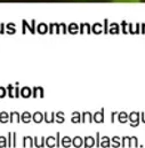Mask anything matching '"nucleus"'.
Masks as SVG:
<instances>
[{
  "mask_svg": "<svg viewBox=\"0 0 145 148\" xmlns=\"http://www.w3.org/2000/svg\"><path fill=\"white\" fill-rule=\"evenodd\" d=\"M128 119H129V125L131 127H137L141 123V112L131 111L128 115Z\"/></svg>",
  "mask_w": 145,
  "mask_h": 148,
  "instance_id": "obj_1",
  "label": "nucleus"
},
{
  "mask_svg": "<svg viewBox=\"0 0 145 148\" xmlns=\"http://www.w3.org/2000/svg\"><path fill=\"white\" fill-rule=\"evenodd\" d=\"M95 145H96V140L91 136H87L83 138V148H93Z\"/></svg>",
  "mask_w": 145,
  "mask_h": 148,
  "instance_id": "obj_2",
  "label": "nucleus"
},
{
  "mask_svg": "<svg viewBox=\"0 0 145 148\" xmlns=\"http://www.w3.org/2000/svg\"><path fill=\"white\" fill-rule=\"evenodd\" d=\"M93 119L95 123H104V108H102L100 111H96L93 115Z\"/></svg>",
  "mask_w": 145,
  "mask_h": 148,
  "instance_id": "obj_3",
  "label": "nucleus"
},
{
  "mask_svg": "<svg viewBox=\"0 0 145 148\" xmlns=\"http://www.w3.org/2000/svg\"><path fill=\"white\" fill-rule=\"evenodd\" d=\"M22 146L24 148L29 147V148H32L35 146V140L32 137L30 136H24L23 137V140H22Z\"/></svg>",
  "mask_w": 145,
  "mask_h": 148,
  "instance_id": "obj_4",
  "label": "nucleus"
},
{
  "mask_svg": "<svg viewBox=\"0 0 145 148\" xmlns=\"http://www.w3.org/2000/svg\"><path fill=\"white\" fill-rule=\"evenodd\" d=\"M43 121L47 124H51L55 122V112L54 111H45L43 114Z\"/></svg>",
  "mask_w": 145,
  "mask_h": 148,
  "instance_id": "obj_5",
  "label": "nucleus"
},
{
  "mask_svg": "<svg viewBox=\"0 0 145 148\" xmlns=\"http://www.w3.org/2000/svg\"><path fill=\"white\" fill-rule=\"evenodd\" d=\"M32 97L36 99V98H43L45 97V90L41 87V86H35L32 88Z\"/></svg>",
  "mask_w": 145,
  "mask_h": 148,
  "instance_id": "obj_6",
  "label": "nucleus"
},
{
  "mask_svg": "<svg viewBox=\"0 0 145 148\" xmlns=\"http://www.w3.org/2000/svg\"><path fill=\"white\" fill-rule=\"evenodd\" d=\"M93 123L94 119H93V114L90 111H83L81 114V123Z\"/></svg>",
  "mask_w": 145,
  "mask_h": 148,
  "instance_id": "obj_7",
  "label": "nucleus"
},
{
  "mask_svg": "<svg viewBox=\"0 0 145 148\" xmlns=\"http://www.w3.org/2000/svg\"><path fill=\"white\" fill-rule=\"evenodd\" d=\"M20 123L21 122V114L18 111H10L9 112V123Z\"/></svg>",
  "mask_w": 145,
  "mask_h": 148,
  "instance_id": "obj_8",
  "label": "nucleus"
},
{
  "mask_svg": "<svg viewBox=\"0 0 145 148\" xmlns=\"http://www.w3.org/2000/svg\"><path fill=\"white\" fill-rule=\"evenodd\" d=\"M21 97L24 99L31 98L32 97V88H30L29 86H24L21 88Z\"/></svg>",
  "mask_w": 145,
  "mask_h": 148,
  "instance_id": "obj_9",
  "label": "nucleus"
},
{
  "mask_svg": "<svg viewBox=\"0 0 145 148\" xmlns=\"http://www.w3.org/2000/svg\"><path fill=\"white\" fill-rule=\"evenodd\" d=\"M31 121H32V114L30 111H24V112L21 114V122H23L25 124H29Z\"/></svg>",
  "mask_w": 145,
  "mask_h": 148,
  "instance_id": "obj_10",
  "label": "nucleus"
},
{
  "mask_svg": "<svg viewBox=\"0 0 145 148\" xmlns=\"http://www.w3.org/2000/svg\"><path fill=\"white\" fill-rule=\"evenodd\" d=\"M128 115H129V114H127L126 111H120V112L118 114V121H119V123L125 124V123L129 122V119H128Z\"/></svg>",
  "mask_w": 145,
  "mask_h": 148,
  "instance_id": "obj_11",
  "label": "nucleus"
},
{
  "mask_svg": "<svg viewBox=\"0 0 145 148\" xmlns=\"http://www.w3.org/2000/svg\"><path fill=\"white\" fill-rule=\"evenodd\" d=\"M72 145H73V147H75V148H81L83 146V138H81V137H79V136L74 137L72 139Z\"/></svg>",
  "mask_w": 145,
  "mask_h": 148,
  "instance_id": "obj_12",
  "label": "nucleus"
},
{
  "mask_svg": "<svg viewBox=\"0 0 145 148\" xmlns=\"http://www.w3.org/2000/svg\"><path fill=\"white\" fill-rule=\"evenodd\" d=\"M43 121V114L41 111H36L33 115H32V122H35L37 124L41 123Z\"/></svg>",
  "mask_w": 145,
  "mask_h": 148,
  "instance_id": "obj_13",
  "label": "nucleus"
},
{
  "mask_svg": "<svg viewBox=\"0 0 145 148\" xmlns=\"http://www.w3.org/2000/svg\"><path fill=\"white\" fill-rule=\"evenodd\" d=\"M33 140H35V146H36L37 148H43L45 145H46V139H45V137H41V138L35 137Z\"/></svg>",
  "mask_w": 145,
  "mask_h": 148,
  "instance_id": "obj_14",
  "label": "nucleus"
},
{
  "mask_svg": "<svg viewBox=\"0 0 145 148\" xmlns=\"http://www.w3.org/2000/svg\"><path fill=\"white\" fill-rule=\"evenodd\" d=\"M71 145H72V139H71L70 137L65 136V137H63V138L61 139V146H63L64 148L71 147Z\"/></svg>",
  "mask_w": 145,
  "mask_h": 148,
  "instance_id": "obj_15",
  "label": "nucleus"
},
{
  "mask_svg": "<svg viewBox=\"0 0 145 148\" xmlns=\"http://www.w3.org/2000/svg\"><path fill=\"white\" fill-rule=\"evenodd\" d=\"M46 147L54 148L56 147V141H55V137L54 136H49L46 138Z\"/></svg>",
  "mask_w": 145,
  "mask_h": 148,
  "instance_id": "obj_16",
  "label": "nucleus"
},
{
  "mask_svg": "<svg viewBox=\"0 0 145 148\" xmlns=\"http://www.w3.org/2000/svg\"><path fill=\"white\" fill-rule=\"evenodd\" d=\"M100 146L102 148L111 147V139H110L109 137H106V136L102 137V138H101V144H100Z\"/></svg>",
  "mask_w": 145,
  "mask_h": 148,
  "instance_id": "obj_17",
  "label": "nucleus"
},
{
  "mask_svg": "<svg viewBox=\"0 0 145 148\" xmlns=\"http://www.w3.org/2000/svg\"><path fill=\"white\" fill-rule=\"evenodd\" d=\"M55 122L58 123V124H63V123L65 122L64 112H63V111H57V112H55Z\"/></svg>",
  "mask_w": 145,
  "mask_h": 148,
  "instance_id": "obj_18",
  "label": "nucleus"
},
{
  "mask_svg": "<svg viewBox=\"0 0 145 148\" xmlns=\"http://www.w3.org/2000/svg\"><path fill=\"white\" fill-rule=\"evenodd\" d=\"M71 123H81V114L79 111H73L71 115Z\"/></svg>",
  "mask_w": 145,
  "mask_h": 148,
  "instance_id": "obj_19",
  "label": "nucleus"
},
{
  "mask_svg": "<svg viewBox=\"0 0 145 148\" xmlns=\"http://www.w3.org/2000/svg\"><path fill=\"white\" fill-rule=\"evenodd\" d=\"M120 139L118 136H114L112 139H111V147L112 148H119L121 147V143H120Z\"/></svg>",
  "mask_w": 145,
  "mask_h": 148,
  "instance_id": "obj_20",
  "label": "nucleus"
},
{
  "mask_svg": "<svg viewBox=\"0 0 145 148\" xmlns=\"http://www.w3.org/2000/svg\"><path fill=\"white\" fill-rule=\"evenodd\" d=\"M9 122V114L7 111H0V123L6 124Z\"/></svg>",
  "mask_w": 145,
  "mask_h": 148,
  "instance_id": "obj_21",
  "label": "nucleus"
},
{
  "mask_svg": "<svg viewBox=\"0 0 145 148\" xmlns=\"http://www.w3.org/2000/svg\"><path fill=\"white\" fill-rule=\"evenodd\" d=\"M136 147H140V145H138V138L137 137H130L129 148H136Z\"/></svg>",
  "mask_w": 145,
  "mask_h": 148,
  "instance_id": "obj_22",
  "label": "nucleus"
},
{
  "mask_svg": "<svg viewBox=\"0 0 145 148\" xmlns=\"http://www.w3.org/2000/svg\"><path fill=\"white\" fill-rule=\"evenodd\" d=\"M14 90H15V86H14L13 84H9V85L7 86V93H8V97H9V98H15V95H14Z\"/></svg>",
  "mask_w": 145,
  "mask_h": 148,
  "instance_id": "obj_23",
  "label": "nucleus"
},
{
  "mask_svg": "<svg viewBox=\"0 0 145 148\" xmlns=\"http://www.w3.org/2000/svg\"><path fill=\"white\" fill-rule=\"evenodd\" d=\"M130 137H122L121 138V147H129Z\"/></svg>",
  "mask_w": 145,
  "mask_h": 148,
  "instance_id": "obj_24",
  "label": "nucleus"
},
{
  "mask_svg": "<svg viewBox=\"0 0 145 148\" xmlns=\"http://www.w3.org/2000/svg\"><path fill=\"white\" fill-rule=\"evenodd\" d=\"M8 147V141L7 138L3 136H0V148H6Z\"/></svg>",
  "mask_w": 145,
  "mask_h": 148,
  "instance_id": "obj_25",
  "label": "nucleus"
},
{
  "mask_svg": "<svg viewBox=\"0 0 145 148\" xmlns=\"http://www.w3.org/2000/svg\"><path fill=\"white\" fill-rule=\"evenodd\" d=\"M55 141H56V148L61 147V133L56 132L55 134Z\"/></svg>",
  "mask_w": 145,
  "mask_h": 148,
  "instance_id": "obj_26",
  "label": "nucleus"
},
{
  "mask_svg": "<svg viewBox=\"0 0 145 148\" xmlns=\"http://www.w3.org/2000/svg\"><path fill=\"white\" fill-rule=\"evenodd\" d=\"M8 147L13 148V132H8Z\"/></svg>",
  "mask_w": 145,
  "mask_h": 148,
  "instance_id": "obj_27",
  "label": "nucleus"
},
{
  "mask_svg": "<svg viewBox=\"0 0 145 148\" xmlns=\"http://www.w3.org/2000/svg\"><path fill=\"white\" fill-rule=\"evenodd\" d=\"M6 94H7V88H6V87L0 86V99L5 98V97H6Z\"/></svg>",
  "mask_w": 145,
  "mask_h": 148,
  "instance_id": "obj_28",
  "label": "nucleus"
},
{
  "mask_svg": "<svg viewBox=\"0 0 145 148\" xmlns=\"http://www.w3.org/2000/svg\"><path fill=\"white\" fill-rule=\"evenodd\" d=\"M16 138H17V133L16 132H13V148L17 147V140H16Z\"/></svg>",
  "mask_w": 145,
  "mask_h": 148,
  "instance_id": "obj_29",
  "label": "nucleus"
},
{
  "mask_svg": "<svg viewBox=\"0 0 145 148\" xmlns=\"http://www.w3.org/2000/svg\"><path fill=\"white\" fill-rule=\"evenodd\" d=\"M118 114H119L118 111H112V112H111V123H112V124L115 122V116H118Z\"/></svg>",
  "mask_w": 145,
  "mask_h": 148,
  "instance_id": "obj_30",
  "label": "nucleus"
},
{
  "mask_svg": "<svg viewBox=\"0 0 145 148\" xmlns=\"http://www.w3.org/2000/svg\"><path fill=\"white\" fill-rule=\"evenodd\" d=\"M101 137H100V132H96V146H97V148H100V144H101V139H100Z\"/></svg>",
  "mask_w": 145,
  "mask_h": 148,
  "instance_id": "obj_31",
  "label": "nucleus"
},
{
  "mask_svg": "<svg viewBox=\"0 0 145 148\" xmlns=\"http://www.w3.org/2000/svg\"><path fill=\"white\" fill-rule=\"evenodd\" d=\"M115 1H119V2H138L140 0H115Z\"/></svg>",
  "mask_w": 145,
  "mask_h": 148,
  "instance_id": "obj_32",
  "label": "nucleus"
},
{
  "mask_svg": "<svg viewBox=\"0 0 145 148\" xmlns=\"http://www.w3.org/2000/svg\"><path fill=\"white\" fill-rule=\"evenodd\" d=\"M141 121L145 124V112H141Z\"/></svg>",
  "mask_w": 145,
  "mask_h": 148,
  "instance_id": "obj_33",
  "label": "nucleus"
}]
</instances>
